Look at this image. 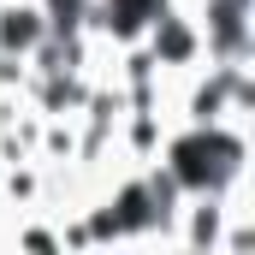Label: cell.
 <instances>
[{"mask_svg": "<svg viewBox=\"0 0 255 255\" xmlns=\"http://www.w3.org/2000/svg\"><path fill=\"white\" fill-rule=\"evenodd\" d=\"M154 160L172 172V184L184 196H226L250 184V125L244 119H220V125L172 119Z\"/></svg>", "mask_w": 255, "mask_h": 255, "instance_id": "6da1fadb", "label": "cell"}, {"mask_svg": "<svg viewBox=\"0 0 255 255\" xmlns=\"http://www.w3.org/2000/svg\"><path fill=\"white\" fill-rule=\"evenodd\" d=\"M12 238H18L24 250H65V244H60V220H54V226H48V220H24Z\"/></svg>", "mask_w": 255, "mask_h": 255, "instance_id": "3957f363", "label": "cell"}, {"mask_svg": "<svg viewBox=\"0 0 255 255\" xmlns=\"http://www.w3.org/2000/svg\"><path fill=\"white\" fill-rule=\"evenodd\" d=\"M48 36V18L36 0H0V54H30Z\"/></svg>", "mask_w": 255, "mask_h": 255, "instance_id": "7a4b0ae2", "label": "cell"}]
</instances>
